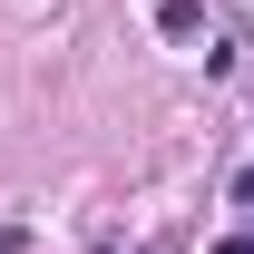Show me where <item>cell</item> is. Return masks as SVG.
<instances>
[{"instance_id":"6da1fadb","label":"cell","mask_w":254,"mask_h":254,"mask_svg":"<svg viewBox=\"0 0 254 254\" xmlns=\"http://www.w3.org/2000/svg\"><path fill=\"white\" fill-rule=\"evenodd\" d=\"M215 254H254V235H225V245H215Z\"/></svg>"},{"instance_id":"7a4b0ae2","label":"cell","mask_w":254,"mask_h":254,"mask_svg":"<svg viewBox=\"0 0 254 254\" xmlns=\"http://www.w3.org/2000/svg\"><path fill=\"white\" fill-rule=\"evenodd\" d=\"M235 195H245V205H254V166H245V176H235Z\"/></svg>"}]
</instances>
